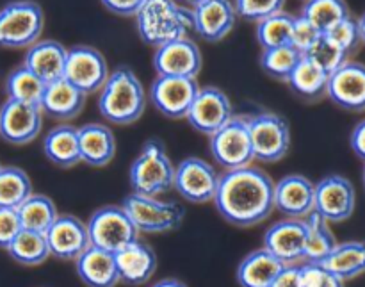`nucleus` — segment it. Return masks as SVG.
<instances>
[{
  "instance_id": "nucleus-1",
  "label": "nucleus",
  "mask_w": 365,
  "mask_h": 287,
  "mask_svg": "<svg viewBox=\"0 0 365 287\" xmlns=\"http://www.w3.org/2000/svg\"><path fill=\"white\" fill-rule=\"evenodd\" d=\"M273 193V178L252 164L241 170L225 171L212 203L225 221L246 228L271 216L274 211Z\"/></svg>"
},
{
  "instance_id": "nucleus-2",
  "label": "nucleus",
  "mask_w": 365,
  "mask_h": 287,
  "mask_svg": "<svg viewBox=\"0 0 365 287\" xmlns=\"http://www.w3.org/2000/svg\"><path fill=\"white\" fill-rule=\"evenodd\" d=\"M98 95V113L113 125H130L143 116L146 95L138 75L128 66L110 71Z\"/></svg>"
},
{
  "instance_id": "nucleus-3",
  "label": "nucleus",
  "mask_w": 365,
  "mask_h": 287,
  "mask_svg": "<svg viewBox=\"0 0 365 287\" xmlns=\"http://www.w3.org/2000/svg\"><path fill=\"white\" fill-rule=\"evenodd\" d=\"M138 34L146 45H166L187 38L192 31V9L178 6L175 0H145L135 14Z\"/></svg>"
},
{
  "instance_id": "nucleus-4",
  "label": "nucleus",
  "mask_w": 365,
  "mask_h": 287,
  "mask_svg": "<svg viewBox=\"0 0 365 287\" xmlns=\"http://www.w3.org/2000/svg\"><path fill=\"white\" fill-rule=\"evenodd\" d=\"M175 166L160 139L152 138L143 145L128 170L132 193L160 196L173 189Z\"/></svg>"
},
{
  "instance_id": "nucleus-5",
  "label": "nucleus",
  "mask_w": 365,
  "mask_h": 287,
  "mask_svg": "<svg viewBox=\"0 0 365 287\" xmlns=\"http://www.w3.org/2000/svg\"><path fill=\"white\" fill-rule=\"evenodd\" d=\"M121 207L132 220L139 234H168L177 231L185 216L184 207L177 202H164L159 196H125Z\"/></svg>"
},
{
  "instance_id": "nucleus-6",
  "label": "nucleus",
  "mask_w": 365,
  "mask_h": 287,
  "mask_svg": "<svg viewBox=\"0 0 365 287\" xmlns=\"http://www.w3.org/2000/svg\"><path fill=\"white\" fill-rule=\"evenodd\" d=\"M45 16L43 9L31 0L9 2L0 9V46L29 49L39 41Z\"/></svg>"
},
{
  "instance_id": "nucleus-7",
  "label": "nucleus",
  "mask_w": 365,
  "mask_h": 287,
  "mask_svg": "<svg viewBox=\"0 0 365 287\" xmlns=\"http://www.w3.org/2000/svg\"><path fill=\"white\" fill-rule=\"evenodd\" d=\"M91 246L109 253L120 252L139 239L138 228L121 206H103L86 223Z\"/></svg>"
},
{
  "instance_id": "nucleus-8",
  "label": "nucleus",
  "mask_w": 365,
  "mask_h": 287,
  "mask_svg": "<svg viewBox=\"0 0 365 287\" xmlns=\"http://www.w3.org/2000/svg\"><path fill=\"white\" fill-rule=\"evenodd\" d=\"M210 156L225 171L252 166L253 148L250 139L248 120L245 116H232L227 125L210 136Z\"/></svg>"
},
{
  "instance_id": "nucleus-9",
  "label": "nucleus",
  "mask_w": 365,
  "mask_h": 287,
  "mask_svg": "<svg viewBox=\"0 0 365 287\" xmlns=\"http://www.w3.org/2000/svg\"><path fill=\"white\" fill-rule=\"evenodd\" d=\"M253 159L262 163H278L291 148V129L282 116L274 113H259L246 118Z\"/></svg>"
},
{
  "instance_id": "nucleus-10",
  "label": "nucleus",
  "mask_w": 365,
  "mask_h": 287,
  "mask_svg": "<svg viewBox=\"0 0 365 287\" xmlns=\"http://www.w3.org/2000/svg\"><path fill=\"white\" fill-rule=\"evenodd\" d=\"M356 193L351 181L342 175H328L314 184V213L328 223H341L355 213Z\"/></svg>"
},
{
  "instance_id": "nucleus-11",
  "label": "nucleus",
  "mask_w": 365,
  "mask_h": 287,
  "mask_svg": "<svg viewBox=\"0 0 365 287\" xmlns=\"http://www.w3.org/2000/svg\"><path fill=\"white\" fill-rule=\"evenodd\" d=\"M220 177L216 168L200 157H187L175 168L173 188L189 203L214 202Z\"/></svg>"
},
{
  "instance_id": "nucleus-12",
  "label": "nucleus",
  "mask_w": 365,
  "mask_h": 287,
  "mask_svg": "<svg viewBox=\"0 0 365 287\" xmlns=\"http://www.w3.org/2000/svg\"><path fill=\"white\" fill-rule=\"evenodd\" d=\"M109 66L102 52L88 45H77L68 50L64 79L86 96L100 91L109 79Z\"/></svg>"
},
{
  "instance_id": "nucleus-13",
  "label": "nucleus",
  "mask_w": 365,
  "mask_h": 287,
  "mask_svg": "<svg viewBox=\"0 0 365 287\" xmlns=\"http://www.w3.org/2000/svg\"><path fill=\"white\" fill-rule=\"evenodd\" d=\"M196 79L160 77L157 75L150 86V100L163 116L170 120H182L187 116L191 104L198 95Z\"/></svg>"
},
{
  "instance_id": "nucleus-14",
  "label": "nucleus",
  "mask_w": 365,
  "mask_h": 287,
  "mask_svg": "<svg viewBox=\"0 0 365 287\" xmlns=\"http://www.w3.org/2000/svg\"><path fill=\"white\" fill-rule=\"evenodd\" d=\"M153 70L160 77L196 79L202 70V52L192 39L182 38L157 46L153 52Z\"/></svg>"
},
{
  "instance_id": "nucleus-15",
  "label": "nucleus",
  "mask_w": 365,
  "mask_h": 287,
  "mask_svg": "<svg viewBox=\"0 0 365 287\" xmlns=\"http://www.w3.org/2000/svg\"><path fill=\"white\" fill-rule=\"evenodd\" d=\"M232 116H234V111H232L230 99L220 88L207 86V88L198 89V95L191 104L185 120L196 132L210 138L214 132L227 125Z\"/></svg>"
},
{
  "instance_id": "nucleus-16",
  "label": "nucleus",
  "mask_w": 365,
  "mask_h": 287,
  "mask_svg": "<svg viewBox=\"0 0 365 287\" xmlns=\"http://www.w3.org/2000/svg\"><path fill=\"white\" fill-rule=\"evenodd\" d=\"M43 129V113L39 107L27 106L7 99L0 107V138L9 145H29Z\"/></svg>"
},
{
  "instance_id": "nucleus-17",
  "label": "nucleus",
  "mask_w": 365,
  "mask_h": 287,
  "mask_svg": "<svg viewBox=\"0 0 365 287\" xmlns=\"http://www.w3.org/2000/svg\"><path fill=\"white\" fill-rule=\"evenodd\" d=\"M45 238L50 257H56L59 261L75 263L91 246L86 223L71 214H59L45 232Z\"/></svg>"
},
{
  "instance_id": "nucleus-18",
  "label": "nucleus",
  "mask_w": 365,
  "mask_h": 287,
  "mask_svg": "<svg viewBox=\"0 0 365 287\" xmlns=\"http://www.w3.org/2000/svg\"><path fill=\"white\" fill-rule=\"evenodd\" d=\"M305 220H285L271 225L264 234V246L282 264L291 266L305 261Z\"/></svg>"
},
{
  "instance_id": "nucleus-19",
  "label": "nucleus",
  "mask_w": 365,
  "mask_h": 287,
  "mask_svg": "<svg viewBox=\"0 0 365 287\" xmlns=\"http://www.w3.org/2000/svg\"><path fill=\"white\" fill-rule=\"evenodd\" d=\"M327 96L351 113L365 111V64L348 61L328 77Z\"/></svg>"
},
{
  "instance_id": "nucleus-20",
  "label": "nucleus",
  "mask_w": 365,
  "mask_h": 287,
  "mask_svg": "<svg viewBox=\"0 0 365 287\" xmlns=\"http://www.w3.org/2000/svg\"><path fill=\"white\" fill-rule=\"evenodd\" d=\"M273 203L289 220H305L314 213V182L303 175H287L274 182Z\"/></svg>"
},
{
  "instance_id": "nucleus-21",
  "label": "nucleus",
  "mask_w": 365,
  "mask_h": 287,
  "mask_svg": "<svg viewBox=\"0 0 365 287\" xmlns=\"http://www.w3.org/2000/svg\"><path fill=\"white\" fill-rule=\"evenodd\" d=\"M237 13L230 0H203L192 7V31L209 43L227 38L234 29Z\"/></svg>"
},
{
  "instance_id": "nucleus-22",
  "label": "nucleus",
  "mask_w": 365,
  "mask_h": 287,
  "mask_svg": "<svg viewBox=\"0 0 365 287\" xmlns=\"http://www.w3.org/2000/svg\"><path fill=\"white\" fill-rule=\"evenodd\" d=\"M118 277L127 286H143L152 281L157 271V256L152 246L143 241H134L114 253Z\"/></svg>"
},
{
  "instance_id": "nucleus-23",
  "label": "nucleus",
  "mask_w": 365,
  "mask_h": 287,
  "mask_svg": "<svg viewBox=\"0 0 365 287\" xmlns=\"http://www.w3.org/2000/svg\"><path fill=\"white\" fill-rule=\"evenodd\" d=\"M68 49L53 39H43L29 46L25 52L24 66L36 75L41 82L50 84L64 79Z\"/></svg>"
},
{
  "instance_id": "nucleus-24",
  "label": "nucleus",
  "mask_w": 365,
  "mask_h": 287,
  "mask_svg": "<svg viewBox=\"0 0 365 287\" xmlns=\"http://www.w3.org/2000/svg\"><path fill=\"white\" fill-rule=\"evenodd\" d=\"M78 131L81 163L93 168H103L116 156V139L113 131L102 124H86Z\"/></svg>"
},
{
  "instance_id": "nucleus-25",
  "label": "nucleus",
  "mask_w": 365,
  "mask_h": 287,
  "mask_svg": "<svg viewBox=\"0 0 365 287\" xmlns=\"http://www.w3.org/2000/svg\"><path fill=\"white\" fill-rule=\"evenodd\" d=\"M86 104V95L75 88L66 79L46 84L41 100V113L53 120H73L82 113Z\"/></svg>"
},
{
  "instance_id": "nucleus-26",
  "label": "nucleus",
  "mask_w": 365,
  "mask_h": 287,
  "mask_svg": "<svg viewBox=\"0 0 365 287\" xmlns=\"http://www.w3.org/2000/svg\"><path fill=\"white\" fill-rule=\"evenodd\" d=\"M75 270L86 287H116L120 284L114 253L89 246L77 261Z\"/></svg>"
},
{
  "instance_id": "nucleus-27",
  "label": "nucleus",
  "mask_w": 365,
  "mask_h": 287,
  "mask_svg": "<svg viewBox=\"0 0 365 287\" xmlns=\"http://www.w3.org/2000/svg\"><path fill=\"white\" fill-rule=\"evenodd\" d=\"M43 153L59 168H73L81 163L78 152V131L73 125H57L43 139Z\"/></svg>"
},
{
  "instance_id": "nucleus-28",
  "label": "nucleus",
  "mask_w": 365,
  "mask_h": 287,
  "mask_svg": "<svg viewBox=\"0 0 365 287\" xmlns=\"http://www.w3.org/2000/svg\"><path fill=\"white\" fill-rule=\"evenodd\" d=\"M284 266L266 248H259L239 263L237 282L241 287H269Z\"/></svg>"
},
{
  "instance_id": "nucleus-29",
  "label": "nucleus",
  "mask_w": 365,
  "mask_h": 287,
  "mask_svg": "<svg viewBox=\"0 0 365 287\" xmlns=\"http://www.w3.org/2000/svg\"><path fill=\"white\" fill-rule=\"evenodd\" d=\"M319 264H323L327 270H330L344 282L360 277L365 273V243H337L335 248Z\"/></svg>"
},
{
  "instance_id": "nucleus-30",
  "label": "nucleus",
  "mask_w": 365,
  "mask_h": 287,
  "mask_svg": "<svg viewBox=\"0 0 365 287\" xmlns=\"http://www.w3.org/2000/svg\"><path fill=\"white\" fill-rule=\"evenodd\" d=\"M328 77L330 75L324 74L312 61L302 57L292 74L289 75L287 84L291 86L294 95H298L299 99L307 100V102H317L323 96H327Z\"/></svg>"
},
{
  "instance_id": "nucleus-31",
  "label": "nucleus",
  "mask_w": 365,
  "mask_h": 287,
  "mask_svg": "<svg viewBox=\"0 0 365 287\" xmlns=\"http://www.w3.org/2000/svg\"><path fill=\"white\" fill-rule=\"evenodd\" d=\"M18 218L24 231L39 232L45 234L50 225L57 220L59 213L56 209V203L50 196L41 195V193H32L24 203L16 209Z\"/></svg>"
},
{
  "instance_id": "nucleus-32",
  "label": "nucleus",
  "mask_w": 365,
  "mask_h": 287,
  "mask_svg": "<svg viewBox=\"0 0 365 287\" xmlns=\"http://www.w3.org/2000/svg\"><path fill=\"white\" fill-rule=\"evenodd\" d=\"M46 84L39 81L32 71L21 66L14 68L6 79V93L9 100H16V102L27 104V106H34L41 109L43 93H45Z\"/></svg>"
},
{
  "instance_id": "nucleus-33",
  "label": "nucleus",
  "mask_w": 365,
  "mask_h": 287,
  "mask_svg": "<svg viewBox=\"0 0 365 287\" xmlns=\"http://www.w3.org/2000/svg\"><path fill=\"white\" fill-rule=\"evenodd\" d=\"M14 263L21 266H39L50 257L48 245H46L45 234L32 231H24L13 239L6 250Z\"/></svg>"
},
{
  "instance_id": "nucleus-34",
  "label": "nucleus",
  "mask_w": 365,
  "mask_h": 287,
  "mask_svg": "<svg viewBox=\"0 0 365 287\" xmlns=\"http://www.w3.org/2000/svg\"><path fill=\"white\" fill-rule=\"evenodd\" d=\"M321 34H327L331 27L349 18V7L346 0H305L302 14Z\"/></svg>"
},
{
  "instance_id": "nucleus-35",
  "label": "nucleus",
  "mask_w": 365,
  "mask_h": 287,
  "mask_svg": "<svg viewBox=\"0 0 365 287\" xmlns=\"http://www.w3.org/2000/svg\"><path fill=\"white\" fill-rule=\"evenodd\" d=\"M32 182L18 166H0V207L18 209L32 195Z\"/></svg>"
},
{
  "instance_id": "nucleus-36",
  "label": "nucleus",
  "mask_w": 365,
  "mask_h": 287,
  "mask_svg": "<svg viewBox=\"0 0 365 287\" xmlns=\"http://www.w3.org/2000/svg\"><path fill=\"white\" fill-rule=\"evenodd\" d=\"M305 263H321L337 245L330 231V223L323 220L319 214L312 213L309 218H305Z\"/></svg>"
},
{
  "instance_id": "nucleus-37",
  "label": "nucleus",
  "mask_w": 365,
  "mask_h": 287,
  "mask_svg": "<svg viewBox=\"0 0 365 287\" xmlns=\"http://www.w3.org/2000/svg\"><path fill=\"white\" fill-rule=\"evenodd\" d=\"M294 18L296 16H292V14L280 11V13L271 14V16L257 21L255 34L257 41L262 46V50L291 45V32L292 25H294Z\"/></svg>"
},
{
  "instance_id": "nucleus-38",
  "label": "nucleus",
  "mask_w": 365,
  "mask_h": 287,
  "mask_svg": "<svg viewBox=\"0 0 365 287\" xmlns=\"http://www.w3.org/2000/svg\"><path fill=\"white\" fill-rule=\"evenodd\" d=\"M302 54L296 52L291 45L277 46V49L262 50L260 56V66L269 77L278 79V81L287 82L289 75L296 68L298 61L302 59Z\"/></svg>"
},
{
  "instance_id": "nucleus-39",
  "label": "nucleus",
  "mask_w": 365,
  "mask_h": 287,
  "mask_svg": "<svg viewBox=\"0 0 365 287\" xmlns=\"http://www.w3.org/2000/svg\"><path fill=\"white\" fill-rule=\"evenodd\" d=\"M303 57L312 61L316 66H319L321 70L328 75H331L335 70H339L342 64H346L349 61L348 54L342 49H339V46L324 34L310 46V50Z\"/></svg>"
},
{
  "instance_id": "nucleus-40",
  "label": "nucleus",
  "mask_w": 365,
  "mask_h": 287,
  "mask_svg": "<svg viewBox=\"0 0 365 287\" xmlns=\"http://www.w3.org/2000/svg\"><path fill=\"white\" fill-rule=\"evenodd\" d=\"M284 4L285 0H235L234 7L237 16L250 21H260L284 11Z\"/></svg>"
},
{
  "instance_id": "nucleus-41",
  "label": "nucleus",
  "mask_w": 365,
  "mask_h": 287,
  "mask_svg": "<svg viewBox=\"0 0 365 287\" xmlns=\"http://www.w3.org/2000/svg\"><path fill=\"white\" fill-rule=\"evenodd\" d=\"M327 38H330L339 49L344 50L348 56L356 52V49L360 46L362 39H360V31L356 20H353L351 16L342 20L341 24H337L335 27H331L330 31L327 32Z\"/></svg>"
},
{
  "instance_id": "nucleus-42",
  "label": "nucleus",
  "mask_w": 365,
  "mask_h": 287,
  "mask_svg": "<svg viewBox=\"0 0 365 287\" xmlns=\"http://www.w3.org/2000/svg\"><path fill=\"white\" fill-rule=\"evenodd\" d=\"M302 286L303 287H344V281L331 273L319 263L302 264Z\"/></svg>"
},
{
  "instance_id": "nucleus-43",
  "label": "nucleus",
  "mask_w": 365,
  "mask_h": 287,
  "mask_svg": "<svg viewBox=\"0 0 365 287\" xmlns=\"http://www.w3.org/2000/svg\"><path fill=\"white\" fill-rule=\"evenodd\" d=\"M321 32L310 24L309 20H305L303 16H296L294 18V25H292V32H291V46L299 52L302 56H305L307 52L310 50V46L321 38Z\"/></svg>"
},
{
  "instance_id": "nucleus-44",
  "label": "nucleus",
  "mask_w": 365,
  "mask_h": 287,
  "mask_svg": "<svg viewBox=\"0 0 365 287\" xmlns=\"http://www.w3.org/2000/svg\"><path fill=\"white\" fill-rule=\"evenodd\" d=\"M21 232L20 218H18L16 209H6L0 207V248L7 250V246L13 243Z\"/></svg>"
},
{
  "instance_id": "nucleus-45",
  "label": "nucleus",
  "mask_w": 365,
  "mask_h": 287,
  "mask_svg": "<svg viewBox=\"0 0 365 287\" xmlns=\"http://www.w3.org/2000/svg\"><path fill=\"white\" fill-rule=\"evenodd\" d=\"M107 11L118 16H135L145 0H100Z\"/></svg>"
},
{
  "instance_id": "nucleus-46",
  "label": "nucleus",
  "mask_w": 365,
  "mask_h": 287,
  "mask_svg": "<svg viewBox=\"0 0 365 287\" xmlns=\"http://www.w3.org/2000/svg\"><path fill=\"white\" fill-rule=\"evenodd\" d=\"M269 287H303L302 286V266L291 264V266L282 268L280 273L273 281Z\"/></svg>"
},
{
  "instance_id": "nucleus-47",
  "label": "nucleus",
  "mask_w": 365,
  "mask_h": 287,
  "mask_svg": "<svg viewBox=\"0 0 365 287\" xmlns=\"http://www.w3.org/2000/svg\"><path fill=\"white\" fill-rule=\"evenodd\" d=\"M349 143H351V148L355 152V156L365 163V120L355 125V129L351 132V138H349Z\"/></svg>"
},
{
  "instance_id": "nucleus-48",
  "label": "nucleus",
  "mask_w": 365,
  "mask_h": 287,
  "mask_svg": "<svg viewBox=\"0 0 365 287\" xmlns=\"http://www.w3.org/2000/svg\"><path fill=\"white\" fill-rule=\"evenodd\" d=\"M152 287H187L182 281L178 278H163V281L155 282Z\"/></svg>"
},
{
  "instance_id": "nucleus-49",
  "label": "nucleus",
  "mask_w": 365,
  "mask_h": 287,
  "mask_svg": "<svg viewBox=\"0 0 365 287\" xmlns=\"http://www.w3.org/2000/svg\"><path fill=\"white\" fill-rule=\"evenodd\" d=\"M356 24H359V31H360V39H362V43L365 45V13L362 16L356 20Z\"/></svg>"
},
{
  "instance_id": "nucleus-50",
  "label": "nucleus",
  "mask_w": 365,
  "mask_h": 287,
  "mask_svg": "<svg viewBox=\"0 0 365 287\" xmlns=\"http://www.w3.org/2000/svg\"><path fill=\"white\" fill-rule=\"evenodd\" d=\"M185 2H187V4H191L192 7H196V6H198V4H202L203 0H185Z\"/></svg>"
},
{
  "instance_id": "nucleus-51",
  "label": "nucleus",
  "mask_w": 365,
  "mask_h": 287,
  "mask_svg": "<svg viewBox=\"0 0 365 287\" xmlns=\"http://www.w3.org/2000/svg\"><path fill=\"white\" fill-rule=\"evenodd\" d=\"M362 178H364V188H365V164H364V177Z\"/></svg>"
},
{
  "instance_id": "nucleus-52",
  "label": "nucleus",
  "mask_w": 365,
  "mask_h": 287,
  "mask_svg": "<svg viewBox=\"0 0 365 287\" xmlns=\"http://www.w3.org/2000/svg\"><path fill=\"white\" fill-rule=\"evenodd\" d=\"M0 166H2V164H0Z\"/></svg>"
}]
</instances>
